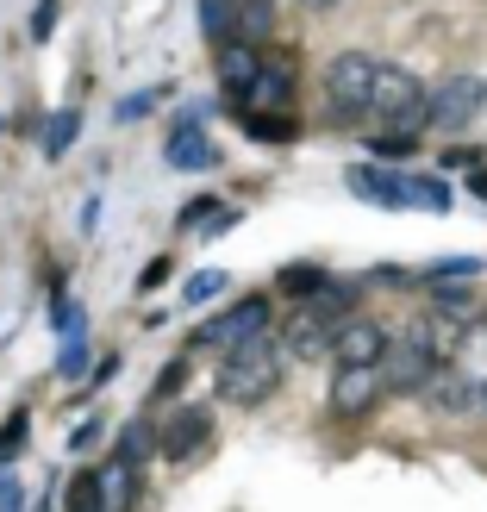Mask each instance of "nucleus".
Returning <instances> with one entry per match:
<instances>
[{
	"instance_id": "obj_1",
	"label": "nucleus",
	"mask_w": 487,
	"mask_h": 512,
	"mask_svg": "<svg viewBox=\"0 0 487 512\" xmlns=\"http://www.w3.org/2000/svg\"><path fill=\"white\" fill-rule=\"evenodd\" d=\"M281 363H288V350H281L275 338H250L238 344L232 356L219 363V400L225 406H263L275 388H281Z\"/></svg>"
},
{
	"instance_id": "obj_2",
	"label": "nucleus",
	"mask_w": 487,
	"mask_h": 512,
	"mask_svg": "<svg viewBox=\"0 0 487 512\" xmlns=\"http://www.w3.org/2000/svg\"><path fill=\"white\" fill-rule=\"evenodd\" d=\"M369 119H381V125H388V132H400V138H419L425 125H431V94H425V82H419L406 63H381Z\"/></svg>"
},
{
	"instance_id": "obj_3",
	"label": "nucleus",
	"mask_w": 487,
	"mask_h": 512,
	"mask_svg": "<svg viewBox=\"0 0 487 512\" xmlns=\"http://www.w3.org/2000/svg\"><path fill=\"white\" fill-rule=\"evenodd\" d=\"M375 75L381 63L369 57V50H338V57L325 63V113L331 125H356V119H369V100H375Z\"/></svg>"
},
{
	"instance_id": "obj_4",
	"label": "nucleus",
	"mask_w": 487,
	"mask_h": 512,
	"mask_svg": "<svg viewBox=\"0 0 487 512\" xmlns=\"http://www.w3.org/2000/svg\"><path fill=\"white\" fill-rule=\"evenodd\" d=\"M250 338H269V294H244V300H232L225 313H213L194 331L200 350H225V356H232L238 344H250Z\"/></svg>"
},
{
	"instance_id": "obj_5",
	"label": "nucleus",
	"mask_w": 487,
	"mask_h": 512,
	"mask_svg": "<svg viewBox=\"0 0 487 512\" xmlns=\"http://www.w3.org/2000/svg\"><path fill=\"white\" fill-rule=\"evenodd\" d=\"M350 319H356V313H350ZM338 331H344V319L331 313V306L306 300V306H294V313H288V325H281V350L300 356V363H319V356L338 350Z\"/></svg>"
},
{
	"instance_id": "obj_6",
	"label": "nucleus",
	"mask_w": 487,
	"mask_h": 512,
	"mask_svg": "<svg viewBox=\"0 0 487 512\" xmlns=\"http://www.w3.org/2000/svg\"><path fill=\"white\" fill-rule=\"evenodd\" d=\"M388 350H394V344H388V325L356 313V319H344L331 363H338V369H381V363H388Z\"/></svg>"
},
{
	"instance_id": "obj_7",
	"label": "nucleus",
	"mask_w": 487,
	"mask_h": 512,
	"mask_svg": "<svg viewBox=\"0 0 487 512\" xmlns=\"http://www.w3.org/2000/svg\"><path fill=\"white\" fill-rule=\"evenodd\" d=\"M481 107H487L481 75H450V82L431 94V125H438V132H463V125H475Z\"/></svg>"
},
{
	"instance_id": "obj_8",
	"label": "nucleus",
	"mask_w": 487,
	"mask_h": 512,
	"mask_svg": "<svg viewBox=\"0 0 487 512\" xmlns=\"http://www.w3.org/2000/svg\"><path fill=\"white\" fill-rule=\"evenodd\" d=\"M200 113H207V100H194V107L169 125V138H163V163H169V169H213V163H219L213 138L200 132Z\"/></svg>"
},
{
	"instance_id": "obj_9",
	"label": "nucleus",
	"mask_w": 487,
	"mask_h": 512,
	"mask_svg": "<svg viewBox=\"0 0 487 512\" xmlns=\"http://www.w3.org/2000/svg\"><path fill=\"white\" fill-rule=\"evenodd\" d=\"M381 394H388V375H381V369H338V375H331V413H338V419L375 413Z\"/></svg>"
},
{
	"instance_id": "obj_10",
	"label": "nucleus",
	"mask_w": 487,
	"mask_h": 512,
	"mask_svg": "<svg viewBox=\"0 0 487 512\" xmlns=\"http://www.w3.org/2000/svg\"><path fill=\"white\" fill-rule=\"evenodd\" d=\"M207 438H213V413H207V406H175V413L163 419L157 456H163V463H188V456H200Z\"/></svg>"
},
{
	"instance_id": "obj_11",
	"label": "nucleus",
	"mask_w": 487,
	"mask_h": 512,
	"mask_svg": "<svg viewBox=\"0 0 487 512\" xmlns=\"http://www.w3.org/2000/svg\"><path fill=\"white\" fill-rule=\"evenodd\" d=\"M288 100H294V63L269 57L263 75H256V88L238 100V107H244V119H281V113H288Z\"/></svg>"
},
{
	"instance_id": "obj_12",
	"label": "nucleus",
	"mask_w": 487,
	"mask_h": 512,
	"mask_svg": "<svg viewBox=\"0 0 487 512\" xmlns=\"http://www.w3.org/2000/svg\"><path fill=\"white\" fill-rule=\"evenodd\" d=\"M344 188H350L356 200H369V207H388V213H400V207H406V169L350 163V169H344Z\"/></svg>"
},
{
	"instance_id": "obj_13",
	"label": "nucleus",
	"mask_w": 487,
	"mask_h": 512,
	"mask_svg": "<svg viewBox=\"0 0 487 512\" xmlns=\"http://www.w3.org/2000/svg\"><path fill=\"white\" fill-rule=\"evenodd\" d=\"M438 369H450V363H438L431 350H419V344H394L388 350V363H381V375H388V394H425L431 388V375Z\"/></svg>"
},
{
	"instance_id": "obj_14",
	"label": "nucleus",
	"mask_w": 487,
	"mask_h": 512,
	"mask_svg": "<svg viewBox=\"0 0 487 512\" xmlns=\"http://www.w3.org/2000/svg\"><path fill=\"white\" fill-rule=\"evenodd\" d=\"M263 63H269L263 50H256V44H238V38L213 50V75H219V88L232 94V100H244V94L256 88V75H263Z\"/></svg>"
},
{
	"instance_id": "obj_15",
	"label": "nucleus",
	"mask_w": 487,
	"mask_h": 512,
	"mask_svg": "<svg viewBox=\"0 0 487 512\" xmlns=\"http://www.w3.org/2000/svg\"><path fill=\"white\" fill-rule=\"evenodd\" d=\"M431 413H444V419H463V413H475V381L469 375H456V369H438L431 375V388L419 394Z\"/></svg>"
},
{
	"instance_id": "obj_16",
	"label": "nucleus",
	"mask_w": 487,
	"mask_h": 512,
	"mask_svg": "<svg viewBox=\"0 0 487 512\" xmlns=\"http://www.w3.org/2000/svg\"><path fill=\"white\" fill-rule=\"evenodd\" d=\"M406 344H419V350H431V356L444 363V356L463 344V325H456L450 313H419L413 325H406Z\"/></svg>"
},
{
	"instance_id": "obj_17",
	"label": "nucleus",
	"mask_w": 487,
	"mask_h": 512,
	"mask_svg": "<svg viewBox=\"0 0 487 512\" xmlns=\"http://www.w3.org/2000/svg\"><path fill=\"white\" fill-rule=\"evenodd\" d=\"M75 138H82V113H75V107L50 113V119H44V132H38L44 163H63V150H75Z\"/></svg>"
},
{
	"instance_id": "obj_18",
	"label": "nucleus",
	"mask_w": 487,
	"mask_h": 512,
	"mask_svg": "<svg viewBox=\"0 0 487 512\" xmlns=\"http://www.w3.org/2000/svg\"><path fill=\"white\" fill-rule=\"evenodd\" d=\"M63 512H107V475H100V469L69 475V488H63Z\"/></svg>"
},
{
	"instance_id": "obj_19",
	"label": "nucleus",
	"mask_w": 487,
	"mask_h": 512,
	"mask_svg": "<svg viewBox=\"0 0 487 512\" xmlns=\"http://www.w3.org/2000/svg\"><path fill=\"white\" fill-rule=\"evenodd\" d=\"M157 444H163V431H150L144 419H125V425H119V444H113V463H132V469H138Z\"/></svg>"
},
{
	"instance_id": "obj_20",
	"label": "nucleus",
	"mask_w": 487,
	"mask_h": 512,
	"mask_svg": "<svg viewBox=\"0 0 487 512\" xmlns=\"http://www.w3.org/2000/svg\"><path fill=\"white\" fill-rule=\"evenodd\" d=\"M50 325H57L63 344H88V313H82V300L69 288H57V300H50Z\"/></svg>"
},
{
	"instance_id": "obj_21",
	"label": "nucleus",
	"mask_w": 487,
	"mask_h": 512,
	"mask_svg": "<svg viewBox=\"0 0 487 512\" xmlns=\"http://www.w3.org/2000/svg\"><path fill=\"white\" fill-rule=\"evenodd\" d=\"M406 207L450 213V182H444V175H413V169H406Z\"/></svg>"
},
{
	"instance_id": "obj_22",
	"label": "nucleus",
	"mask_w": 487,
	"mask_h": 512,
	"mask_svg": "<svg viewBox=\"0 0 487 512\" xmlns=\"http://www.w3.org/2000/svg\"><path fill=\"white\" fill-rule=\"evenodd\" d=\"M200 32H207V44H232L238 38V0H200Z\"/></svg>"
},
{
	"instance_id": "obj_23",
	"label": "nucleus",
	"mask_w": 487,
	"mask_h": 512,
	"mask_svg": "<svg viewBox=\"0 0 487 512\" xmlns=\"http://www.w3.org/2000/svg\"><path fill=\"white\" fill-rule=\"evenodd\" d=\"M325 288H331V275L319 263H288L281 269V294H294V300H319Z\"/></svg>"
},
{
	"instance_id": "obj_24",
	"label": "nucleus",
	"mask_w": 487,
	"mask_h": 512,
	"mask_svg": "<svg viewBox=\"0 0 487 512\" xmlns=\"http://www.w3.org/2000/svg\"><path fill=\"white\" fill-rule=\"evenodd\" d=\"M475 275H481V256H444V263H431V269H425L431 294H438V288H469Z\"/></svg>"
},
{
	"instance_id": "obj_25",
	"label": "nucleus",
	"mask_w": 487,
	"mask_h": 512,
	"mask_svg": "<svg viewBox=\"0 0 487 512\" xmlns=\"http://www.w3.org/2000/svg\"><path fill=\"white\" fill-rule=\"evenodd\" d=\"M107 512H132L138 506V469L132 463H107Z\"/></svg>"
},
{
	"instance_id": "obj_26",
	"label": "nucleus",
	"mask_w": 487,
	"mask_h": 512,
	"mask_svg": "<svg viewBox=\"0 0 487 512\" xmlns=\"http://www.w3.org/2000/svg\"><path fill=\"white\" fill-rule=\"evenodd\" d=\"M269 19H275V7H269V0H238V44L269 38Z\"/></svg>"
},
{
	"instance_id": "obj_27",
	"label": "nucleus",
	"mask_w": 487,
	"mask_h": 512,
	"mask_svg": "<svg viewBox=\"0 0 487 512\" xmlns=\"http://www.w3.org/2000/svg\"><path fill=\"white\" fill-rule=\"evenodd\" d=\"M244 138H256V144H294L300 125H294V113H281V119H244Z\"/></svg>"
},
{
	"instance_id": "obj_28",
	"label": "nucleus",
	"mask_w": 487,
	"mask_h": 512,
	"mask_svg": "<svg viewBox=\"0 0 487 512\" xmlns=\"http://www.w3.org/2000/svg\"><path fill=\"white\" fill-rule=\"evenodd\" d=\"M225 269H200V275H188V288H182V306H207V300H219L225 294Z\"/></svg>"
},
{
	"instance_id": "obj_29",
	"label": "nucleus",
	"mask_w": 487,
	"mask_h": 512,
	"mask_svg": "<svg viewBox=\"0 0 487 512\" xmlns=\"http://www.w3.org/2000/svg\"><path fill=\"white\" fill-rule=\"evenodd\" d=\"M163 94H169L163 82H157V88H138V94H125L119 107H113V119H119V125H132V119H144L150 107H163Z\"/></svg>"
},
{
	"instance_id": "obj_30",
	"label": "nucleus",
	"mask_w": 487,
	"mask_h": 512,
	"mask_svg": "<svg viewBox=\"0 0 487 512\" xmlns=\"http://www.w3.org/2000/svg\"><path fill=\"white\" fill-rule=\"evenodd\" d=\"M219 213V200L213 194H200V200H188L182 213H175V225H182V232H207V219Z\"/></svg>"
},
{
	"instance_id": "obj_31",
	"label": "nucleus",
	"mask_w": 487,
	"mask_h": 512,
	"mask_svg": "<svg viewBox=\"0 0 487 512\" xmlns=\"http://www.w3.org/2000/svg\"><path fill=\"white\" fill-rule=\"evenodd\" d=\"M25 438H32V419L13 413L7 425H0V463H7V456H19V450H25Z\"/></svg>"
},
{
	"instance_id": "obj_32",
	"label": "nucleus",
	"mask_w": 487,
	"mask_h": 512,
	"mask_svg": "<svg viewBox=\"0 0 487 512\" xmlns=\"http://www.w3.org/2000/svg\"><path fill=\"white\" fill-rule=\"evenodd\" d=\"M182 388H188V363L175 356V363H163V375H157V400H175Z\"/></svg>"
},
{
	"instance_id": "obj_33",
	"label": "nucleus",
	"mask_w": 487,
	"mask_h": 512,
	"mask_svg": "<svg viewBox=\"0 0 487 512\" xmlns=\"http://www.w3.org/2000/svg\"><path fill=\"white\" fill-rule=\"evenodd\" d=\"M413 144H419V138H400V132H375V138H369L375 157H413Z\"/></svg>"
},
{
	"instance_id": "obj_34",
	"label": "nucleus",
	"mask_w": 487,
	"mask_h": 512,
	"mask_svg": "<svg viewBox=\"0 0 487 512\" xmlns=\"http://www.w3.org/2000/svg\"><path fill=\"white\" fill-rule=\"evenodd\" d=\"M100 438H107V419H82V425L69 431V450H94Z\"/></svg>"
},
{
	"instance_id": "obj_35",
	"label": "nucleus",
	"mask_w": 487,
	"mask_h": 512,
	"mask_svg": "<svg viewBox=\"0 0 487 512\" xmlns=\"http://www.w3.org/2000/svg\"><path fill=\"white\" fill-rule=\"evenodd\" d=\"M0 512H25V488L13 469H0Z\"/></svg>"
},
{
	"instance_id": "obj_36",
	"label": "nucleus",
	"mask_w": 487,
	"mask_h": 512,
	"mask_svg": "<svg viewBox=\"0 0 487 512\" xmlns=\"http://www.w3.org/2000/svg\"><path fill=\"white\" fill-rule=\"evenodd\" d=\"M163 281H169V256H150V263H144V275H138V294H157Z\"/></svg>"
},
{
	"instance_id": "obj_37",
	"label": "nucleus",
	"mask_w": 487,
	"mask_h": 512,
	"mask_svg": "<svg viewBox=\"0 0 487 512\" xmlns=\"http://www.w3.org/2000/svg\"><path fill=\"white\" fill-rule=\"evenodd\" d=\"M50 32H57V0H38V7H32V38L44 44Z\"/></svg>"
},
{
	"instance_id": "obj_38",
	"label": "nucleus",
	"mask_w": 487,
	"mask_h": 512,
	"mask_svg": "<svg viewBox=\"0 0 487 512\" xmlns=\"http://www.w3.org/2000/svg\"><path fill=\"white\" fill-rule=\"evenodd\" d=\"M88 369V344H63V356H57V375H82Z\"/></svg>"
},
{
	"instance_id": "obj_39",
	"label": "nucleus",
	"mask_w": 487,
	"mask_h": 512,
	"mask_svg": "<svg viewBox=\"0 0 487 512\" xmlns=\"http://www.w3.org/2000/svg\"><path fill=\"white\" fill-rule=\"evenodd\" d=\"M225 232H238V207H219V213L207 219V232H200V238H225Z\"/></svg>"
},
{
	"instance_id": "obj_40",
	"label": "nucleus",
	"mask_w": 487,
	"mask_h": 512,
	"mask_svg": "<svg viewBox=\"0 0 487 512\" xmlns=\"http://www.w3.org/2000/svg\"><path fill=\"white\" fill-rule=\"evenodd\" d=\"M369 281H375V288H406L413 275H406L400 263H381V269H369Z\"/></svg>"
},
{
	"instance_id": "obj_41",
	"label": "nucleus",
	"mask_w": 487,
	"mask_h": 512,
	"mask_svg": "<svg viewBox=\"0 0 487 512\" xmlns=\"http://www.w3.org/2000/svg\"><path fill=\"white\" fill-rule=\"evenodd\" d=\"M94 225H100V194H88V200H82V225H75V232H82V238H88V232H94Z\"/></svg>"
},
{
	"instance_id": "obj_42",
	"label": "nucleus",
	"mask_w": 487,
	"mask_h": 512,
	"mask_svg": "<svg viewBox=\"0 0 487 512\" xmlns=\"http://www.w3.org/2000/svg\"><path fill=\"white\" fill-rule=\"evenodd\" d=\"M113 375H119V356H100V369H94L88 381H94V388H107V381H113Z\"/></svg>"
},
{
	"instance_id": "obj_43",
	"label": "nucleus",
	"mask_w": 487,
	"mask_h": 512,
	"mask_svg": "<svg viewBox=\"0 0 487 512\" xmlns=\"http://www.w3.org/2000/svg\"><path fill=\"white\" fill-rule=\"evenodd\" d=\"M469 194H475V200H487V163H481V169L469 175Z\"/></svg>"
},
{
	"instance_id": "obj_44",
	"label": "nucleus",
	"mask_w": 487,
	"mask_h": 512,
	"mask_svg": "<svg viewBox=\"0 0 487 512\" xmlns=\"http://www.w3.org/2000/svg\"><path fill=\"white\" fill-rule=\"evenodd\" d=\"M300 7H306V13H331V7H338V0H300Z\"/></svg>"
}]
</instances>
